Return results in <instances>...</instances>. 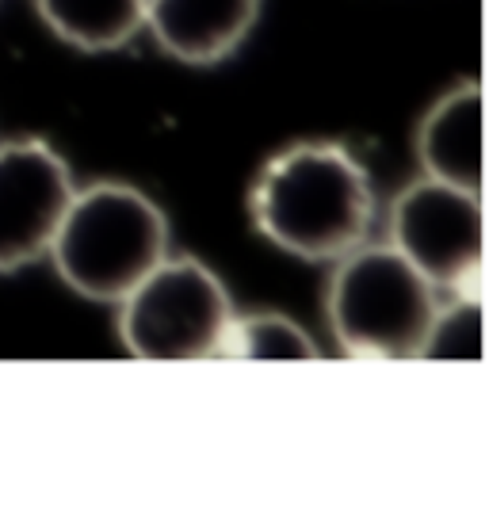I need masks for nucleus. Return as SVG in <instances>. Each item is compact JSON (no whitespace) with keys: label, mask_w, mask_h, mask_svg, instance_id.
<instances>
[{"label":"nucleus","mask_w":489,"mask_h":512,"mask_svg":"<svg viewBox=\"0 0 489 512\" xmlns=\"http://www.w3.org/2000/svg\"><path fill=\"white\" fill-rule=\"evenodd\" d=\"M390 245L447 295L482 291L486 214L482 195L421 176L394 199Z\"/></svg>","instance_id":"39448f33"},{"label":"nucleus","mask_w":489,"mask_h":512,"mask_svg":"<svg viewBox=\"0 0 489 512\" xmlns=\"http://www.w3.org/2000/svg\"><path fill=\"white\" fill-rule=\"evenodd\" d=\"M35 8L62 43L88 54L119 50L146 27V0H35Z\"/></svg>","instance_id":"1a4fd4ad"},{"label":"nucleus","mask_w":489,"mask_h":512,"mask_svg":"<svg viewBox=\"0 0 489 512\" xmlns=\"http://www.w3.org/2000/svg\"><path fill=\"white\" fill-rule=\"evenodd\" d=\"M46 256L54 272L92 302H123L169 256V218L130 184L73 192Z\"/></svg>","instance_id":"f03ea898"},{"label":"nucleus","mask_w":489,"mask_h":512,"mask_svg":"<svg viewBox=\"0 0 489 512\" xmlns=\"http://www.w3.org/2000/svg\"><path fill=\"white\" fill-rule=\"evenodd\" d=\"M264 0H146L157 46L188 65H214L249 39Z\"/></svg>","instance_id":"0eeeda50"},{"label":"nucleus","mask_w":489,"mask_h":512,"mask_svg":"<svg viewBox=\"0 0 489 512\" xmlns=\"http://www.w3.org/2000/svg\"><path fill=\"white\" fill-rule=\"evenodd\" d=\"M413 146L425 176L482 195V85L463 81L444 92L421 119Z\"/></svg>","instance_id":"6e6552de"},{"label":"nucleus","mask_w":489,"mask_h":512,"mask_svg":"<svg viewBox=\"0 0 489 512\" xmlns=\"http://www.w3.org/2000/svg\"><path fill=\"white\" fill-rule=\"evenodd\" d=\"M222 356L230 360H318V344L283 314H245L226 333Z\"/></svg>","instance_id":"9d476101"},{"label":"nucleus","mask_w":489,"mask_h":512,"mask_svg":"<svg viewBox=\"0 0 489 512\" xmlns=\"http://www.w3.org/2000/svg\"><path fill=\"white\" fill-rule=\"evenodd\" d=\"M482 360V291L478 295H451L436 310L428 329L421 360Z\"/></svg>","instance_id":"9b49d317"},{"label":"nucleus","mask_w":489,"mask_h":512,"mask_svg":"<svg viewBox=\"0 0 489 512\" xmlns=\"http://www.w3.org/2000/svg\"><path fill=\"white\" fill-rule=\"evenodd\" d=\"M260 237L298 260H341L367 241L375 188L337 142H298L276 153L249 192Z\"/></svg>","instance_id":"f257e3e1"},{"label":"nucleus","mask_w":489,"mask_h":512,"mask_svg":"<svg viewBox=\"0 0 489 512\" xmlns=\"http://www.w3.org/2000/svg\"><path fill=\"white\" fill-rule=\"evenodd\" d=\"M73 192L69 165L43 138L0 146V272L43 260Z\"/></svg>","instance_id":"423d86ee"},{"label":"nucleus","mask_w":489,"mask_h":512,"mask_svg":"<svg viewBox=\"0 0 489 512\" xmlns=\"http://www.w3.org/2000/svg\"><path fill=\"white\" fill-rule=\"evenodd\" d=\"M119 306V341L134 360H214L234 325V306L207 264L165 256Z\"/></svg>","instance_id":"20e7f679"},{"label":"nucleus","mask_w":489,"mask_h":512,"mask_svg":"<svg viewBox=\"0 0 489 512\" xmlns=\"http://www.w3.org/2000/svg\"><path fill=\"white\" fill-rule=\"evenodd\" d=\"M440 291L394 245H356L337 260L325 318L356 360H421Z\"/></svg>","instance_id":"7ed1b4c3"}]
</instances>
